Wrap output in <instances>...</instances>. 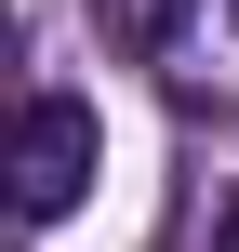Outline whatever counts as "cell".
Here are the masks:
<instances>
[{"instance_id":"obj_4","label":"cell","mask_w":239,"mask_h":252,"mask_svg":"<svg viewBox=\"0 0 239 252\" xmlns=\"http://www.w3.org/2000/svg\"><path fill=\"white\" fill-rule=\"evenodd\" d=\"M213 252H239V199H226V226H213Z\"/></svg>"},{"instance_id":"obj_1","label":"cell","mask_w":239,"mask_h":252,"mask_svg":"<svg viewBox=\"0 0 239 252\" xmlns=\"http://www.w3.org/2000/svg\"><path fill=\"white\" fill-rule=\"evenodd\" d=\"M0 173H13V213H27V226L80 213V186H93V106H80V93H27Z\"/></svg>"},{"instance_id":"obj_3","label":"cell","mask_w":239,"mask_h":252,"mask_svg":"<svg viewBox=\"0 0 239 252\" xmlns=\"http://www.w3.org/2000/svg\"><path fill=\"white\" fill-rule=\"evenodd\" d=\"M93 27H120V40L160 53V40H173V0H93Z\"/></svg>"},{"instance_id":"obj_2","label":"cell","mask_w":239,"mask_h":252,"mask_svg":"<svg viewBox=\"0 0 239 252\" xmlns=\"http://www.w3.org/2000/svg\"><path fill=\"white\" fill-rule=\"evenodd\" d=\"M160 53H186V66H239V0H173V40Z\"/></svg>"}]
</instances>
